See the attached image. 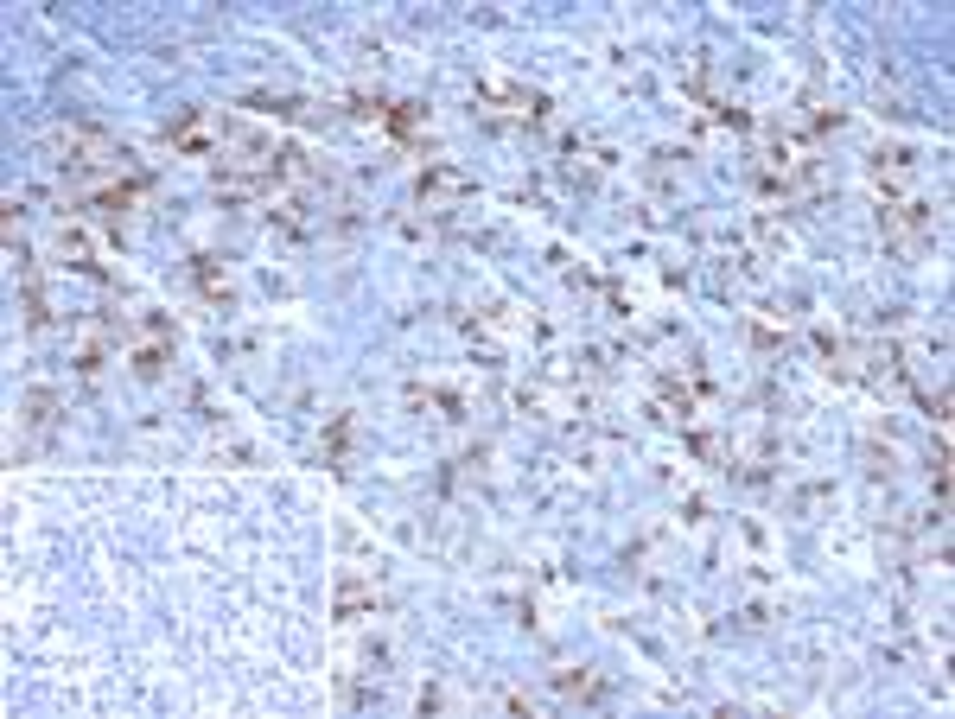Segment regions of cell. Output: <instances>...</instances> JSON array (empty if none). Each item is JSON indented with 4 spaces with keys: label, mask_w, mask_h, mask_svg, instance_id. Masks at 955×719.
<instances>
[{
    "label": "cell",
    "mask_w": 955,
    "mask_h": 719,
    "mask_svg": "<svg viewBox=\"0 0 955 719\" xmlns=\"http://www.w3.org/2000/svg\"><path fill=\"white\" fill-rule=\"evenodd\" d=\"M554 688H561L567 700H605V681L586 675V669H561V675H554Z\"/></svg>",
    "instance_id": "obj_6"
},
{
    "label": "cell",
    "mask_w": 955,
    "mask_h": 719,
    "mask_svg": "<svg viewBox=\"0 0 955 719\" xmlns=\"http://www.w3.org/2000/svg\"><path fill=\"white\" fill-rule=\"evenodd\" d=\"M20 414H26V427H51V420H58V395H51V389H32V395L20 401Z\"/></svg>",
    "instance_id": "obj_8"
},
{
    "label": "cell",
    "mask_w": 955,
    "mask_h": 719,
    "mask_svg": "<svg viewBox=\"0 0 955 719\" xmlns=\"http://www.w3.org/2000/svg\"><path fill=\"white\" fill-rule=\"evenodd\" d=\"M351 427H357L351 414H338V420H332V433H325V446H332V459H344V446H351Z\"/></svg>",
    "instance_id": "obj_12"
},
{
    "label": "cell",
    "mask_w": 955,
    "mask_h": 719,
    "mask_svg": "<svg viewBox=\"0 0 955 719\" xmlns=\"http://www.w3.org/2000/svg\"><path fill=\"white\" fill-rule=\"evenodd\" d=\"M408 401H414V408H440L446 420H459V414H465V401H459L453 389H408Z\"/></svg>",
    "instance_id": "obj_9"
},
{
    "label": "cell",
    "mask_w": 955,
    "mask_h": 719,
    "mask_svg": "<svg viewBox=\"0 0 955 719\" xmlns=\"http://www.w3.org/2000/svg\"><path fill=\"white\" fill-rule=\"evenodd\" d=\"M128 363H134V376L141 382H160L166 376V363H172V319L166 312H141V319L128 325Z\"/></svg>",
    "instance_id": "obj_2"
},
{
    "label": "cell",
    "mask_w": 955,
    "mask_h": 719,
    "mask_svg": "<svg viewBox=\"0 0 955 719\" xmlns=\"http://www.w3.org/2000/svg\"><path fill=\"white\" fill-rule=\"evenodd\" d=\"M223 140H230V121H217L211 109H179L166 121V147L185 153V160H217Z\"/></svg>",
    "instance_id": "obj_1"
},
{
    "label": "cell",
    "mask_w": 955,
    "mask_h": 719,
    "mask_svg": "<svg viewBox=\"0 0 955 719\" xmlns=\"http://www.w3.org/2000/svg\"><path fill=\"white\" fill-rule=\"evenodd\" d=\"M58 255H64V268H77V274H96V280H102L96 242H90V230H83V223H64V230H58Z\"/></svg>",
    "instance_id": "obj_4"
},
{
    "label": "cell",
    "mask_w": 955,
    "mask_h": 719,
    "mask_svg": "<svg viewBox=\"0 0 955 719\" xmlns=\"http://www.w3.org/2000/svg\"><path fill=\"white\" fill-rule=\"evenodd\" d=\"M191 280H198V287H204V300H217V306L230 300V280H223L217 255H198V261H191Z\"/></svg>",
    "instance_id": "obj_5"
},
{
    "label": "cell",
    "mask_w": 955,
    "mask_h": 719,
    "mask_svg": "<svg viewBox=\"0 0 955 719\" xmlns=\"http://www.w3.org/2000/svg\"><path fill=\"white\" fill-rule=\"evenodd\" d=\"M376 605H382V592L363 586V580H351V586L338 592V618H363V611H376Z\"/></svg>",
    "instance_id": "obj_7"
},
{
    "label": "cell",
    "mask_w": 955,
    "mask_h": 719,
    "mask_svg": "<svg viewBox=\"0 0 955 719\" xmlns=\"http://www.w3.org/2000/svg\"><path fill=\"white\" fill-rule=\"evenodd\" d=\"M472 191V172L465 166H446V160H427L421 179H414V198H421L427 217H453V204Z\"/></svg>",
    "instance_id": "obj_3"
},
{
    "label": "cell",
    "mask_w": 955,
    "mask_h": 719,
    "mask_svg": "<svg viewBox=\"0 0 955 719\" xmlns=\"http://www.w3.org/2000/svg\"><path fill=\"white\" fill-rule=\"evenodd\" d=\"M752 338H758V344H784V338H790V325H784V319H771V312H752Z\"/></svg>",
    "instance_id": "obj_11"
},
{
    "label": "cell",
    "mask_w": 955,
    "mask_h": 719,
    "mask_svg": "<svg viewBox=\"0 0 955 719\" xmlns=\"http://www.w3.org/2000/svg\"><path fill=\"white\" fill-rule=\"evenodd\" d=\"M421 121H427V109H414V102H389V121H382V128L389 134H421Z\"/></svg>",
    "instance_id": "obj_10"
}]
</instances>
